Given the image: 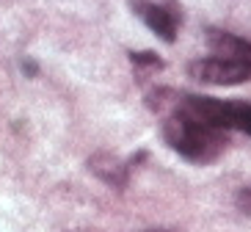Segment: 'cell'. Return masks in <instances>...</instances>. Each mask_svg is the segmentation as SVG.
Wrapping results in <instances>:
<instances>
[{
  "mask_svg": "<svg viewBox=\"0 0 251 232\" xmlns=\"http://www.w3.org/2000/svg\"><path fill=\"white\" fill-rule=\"evenodd\" d=\"M235 205H237V210H240L243 216H251V185H246V188H240V191H237Z\"/></svg>",
  "mask_w": 251,
  "mask_h": 232,
  "instance_id": "cell-7",
  "label": "cell"
},
{
  "mask_svg": "<svg viewBox=\"0 0 251 232\" xmlns=\"http://www.w3.org/2000/svg\"><path fill=\"white\" fill-rule=\"evenodd\" d=\"M130 6L133 11L144 20L152 33L166 42V45H174V39H177V28H179V11L171 6H157L152 0H130Z\"/></svg>",
  "mask_w": 251,
  "mask_h": 232,
  "instance_id": "cell-4",
  "label": "cell"
},
{
  "mask_svg": "<svg viewBox=\"0 0 251 232\" xmlns=\"http://www.w3.org/2000/svg\"><path fill=\"white\" fill-rule=\"evenodd\" d=\"M144 232H179V230H144Z\"/></svg>",
  "mask_w": 251,
  "mask_h": 232,
  "instance_id": "cell-8",
  "label": "cell"
},
{
  "mask_svg": "<svg viewBox=\"0 0 251 232\" xmlns=\"http://www.w3.org/2000/svg\"><path fill=\"white\" fill-rule=\"evenodd\" d=\"M147 152H138V155H130V157H116L111 152H97L94 157H89V169L100 177L102 182L113 188H125L130 182V174L133 169L138 166V160H144Z\"/></svg>",
  "mask_w": 251,
  "mask_h": 232,
  "instance_id": "cell-5",
  "label": "cell"
},
{
  "mask_svg": "<svg viewBox=\"0 0 251 232\" xmlns=\"http://www.w3.org/2000/svg\"><path fill=\"white\" fill-rule=\"evenodd\" d=\"M188 75L207 86H237L251 77V69L224 55H207V58H196L188 64Z\"/></svg>",
  "mask_w": 251,
  "mask_h": 232,
  "instance_id": "cell-3",
  "label": "cell"
},
{
  "mask_svg": "<svg viewBox=\"0 0 251 232\" xmlns=\"http://www.w3.org/2000/svg\"><path fill=\"white\" fill-rule=\"evenodd\" d=\"M163 138L179 157L196 166H207L218 160L226 150V130H218L207 122L191 119L182 113L163 116Z\"/></svg>",
  "mask_w": 251,
  "mask_h": 232,
  "instance_id": "cell-2",
  "label": "cell"
},
{
  "mask_svg": "<svg viewBox=\"0 0 251 232\" xmlns=\"http://www.w3.org/2000/svg\"><path fill=\"white\" fill-rule=\"evenodd\" d=\"M147 103L152 111L163 113V116L182 113L191 119L207 122L218 130H240V133L251 135V105L240 103V100H215L174 89H157L147 97Z\"/></svg>",
  "mask_w": 251,
  "mask_h": 232,
  "instance_id": "cell-1",
  "label": "cell"
},
{
  "mask_svg": "<svg viewBox=\"0 0 251 232\" xmlns=\"http://www.w3.org/2000/svg\"><path fill=\"white\" fill-rule=\"evenodd\" d=\"M130 64H133V69H135V75L144 80V77H149V75H155V72H160L166 64H163V58H157L155 52H149V50H144V52H130Z\"/></svg>",
  "mask_w": 251,
  "mask_h": 232,
  "instance_id": "cell-6",
  "label": "cell"
}]
</instances>
